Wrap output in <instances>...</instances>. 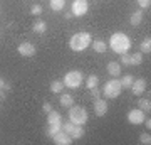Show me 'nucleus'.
<instances>
[{
    "label": "nucleus",
    "mask_w": 151,
    "mask_h": 145,
    "mask_svg": "<svg viewBox=\"0 0 151 145\" xmlns=\"http://www.w3.org/2000/svg\"><path fill=\"white\" fill-rule=\"evenodd\" d=\"M109 47L113 49L116 54H124L128 52L131 47V41L129 37L123 32H114L109 39Z\"/></svg>",
    "instance_id": "1"
},
{
    "label": "nucleus",
    "mask_w": 151,
    "mask_h": 145,
    "mask_svg": "<svg viewBox=\"0 0 151 145\" xmlns=\"http://www.w3.org/2000/svg\"><path fill=\"white\" fill-rule=\"evenodd\" d=\"M91 41H92V37L89 32H77L70 37L69 47L72 51H76V52H81V51H84L86 47L91 46Z\"/></svg>",
    "instance_id": "2"
},
{
    "label": "nucleus",
    "mask_w": 151,
    "mask_h": 145,
    "mask_svg": "<svg viewBox=\"0 0 151 145\" xmlns=\"http://www.w3.org/2000/svg\"><path fill=\"white\" fill-rule=\"evenodd\" d=\"M87 118H89V115H87L86 108L82 106H69V122H72L74 125H84L87 123Z\"/></svg>",
    "instance_id": "3"
},
{
    "label": "nucleus",
    "mask_w": 151,
    "mask_h": 145,
    "mask_svg": "<svg viewBox=\"0 0 151 145\" xmlns=\"http://www.w3.org/2000/svg\"><path fill=\"white\" fill-rule=\"evenodd\" d=\"M121 83H119V79H111L108 81L106 85H104L103 88V96L108 98V100H114V98H118L119 95H121Z\"/></svg>",
    "instance_id": "4"
},
{
    "label": "nucleus",
    "mask_w": 151,
    "mask_h": 145,
    "mask_svg": "<svg viewBox=\"0 0 151 145\" xmlns=\"http://www.w3.org/2000/svg\"><path fill=\"white\" fill-rule=\"evenodd\" d=\"M82 79H84V76H82V73L81 71H67L65 73V76H64V86H67V88H79L81 86V83H82Z\"/></svg>",
    "instance_id": "5"
},
{
    "label": "nucleus",
    "mask_w": 151,
    "mask_h": 145,
    "mask_svg": "<svg viewBox=\"0 0 151 145\" xmlns=\"http://www.w3.org/2000/svg\"><path fill=\"white\" fill-rule=\"evenodd\" d=\"M89 4L87 0H72V5H70V14L76 17H82L87 14Z\"/></svg>",
    "instance_id": "6"
},
{
    "label": "nucleus",
    "mask_w": 151,
    "mask_h": 145,
    "mask_svg": "<svg viewBox=\"0 0 151 145\" xmlns=\"http://www.w3.org/2000/svg\"><path fill=\"white\" fill-rule=\"evenodd\" d=\"M145 111L141 110V108H134V110H131L129 113H128V122H129L131 125H139L145 122Z\"/></svg>",
    "instance_id": "7"
},
{
    "label": "nucleus",
    "mask_w": 151,
    "mask_h": 145,
    "mask_svg": "<svg viewBox=\"0 0 151 145\" xmlns=\"http://www.w3.org/2000/svg\"><path fill=\"white\" fill-rule=\"evenodd\" d=\"M17 51H19V54L24 56V58H32L34 54H35V46H34L32 42H27V41H25V42L19 44Z\"/></svg>",
    "instance_id": "8"
},
{
    "label": "nucleus",
    "mask_w": 151,
    "mask_h": 145,
    "mask_svg": "<svg viewBox=\"0 0 151 145\" xmlns=\"http://www.w3.org/2000/svg\"><path fill=\"white\" fill-rule=\"evenodd\" d=\"M94 113H96L97 117H104L108 113V101L101 100V98L94 100Z\"/></svg>",
    "instance_id": "9"
},
{
    "label": "nucleus",
    "mask_w": 151,
    "mask_h": 145,
    "mask_svg": "<svg viewBox=\"0 0 151 145\" xmlns=\"http://www.w3.org/2000/svg\"><path fill=\"white\" fill-rule=\"evenodd\" d=\"M146 90V81L143 79V78H138V79L133 81V85H131V91H133V95H136V96H139V95H143Z\"/></svg>",
    "instance_id": "10"
},
{
    "label": "nucleus",
    "mask_w": 151,
    "mask_h": 145,
    "mask_svg": "<svg viewBox=\"0 0 151 145\" xmlns=\"http://www.w3.org/2000/svg\"><path fill=\"white\" fill-rule=\"evenodd\" d=\"M52 140H54V144L57 145H70L72 144V138H70V135H67L65 132H57V133L52 137Z\"/></svg>",
    "instance_id": "11"
},
{
    "label": "nucleus",
    "mask_w": 151,
    "mask_h": 145,
    "mask_svg": "<svg viewBox=\"0 0 151 145\" xmlns=\"http://www.w3.org/2000/svg\"><path fill=\"white\" fill-rule=\"evenodd\" d=\"M108 73L113 76V78H118V76L121 74V64H119V63H116V61L108 63Z\"/></svg>",
    "instance_id": "12"
},
{
    "label": "nucleus",
    "mask_w": 151,
    "mask_h": 145,
    "mask_svg": "<svg viewBox=\"0 0 151 145\" xmlns=\"http://www.w3.org/2000/svg\"><path fill=\"white\" fill-rule=\"evenodd\" d=\"M91 44H92V49L99 54H104L108 51V44L104 42V41H101V39H96V41H92Z\"/></svg>",
    "instance_id": "13"
},
{
    "label": "nucleus",
    "mask_w": 151,
    "mask_h": 145,
    "mask_svg": "<svg viewBox=\"0 0 151 145\" xmlns=\"http://www.w3.org/2000/svg\"><path fill=\"white\" fill-rule=\"evenodd\" d=\"M50 123H62V117H60L59 111H54V110H50L47 113V125Z\"/></svg>",
    "instance_id": "14"
},
{
    "label": "nucleus",
    "mask_w": 151,
    "mask_h": 145,
    "mask_svg": "<svg viewBox=\"0 0 151 145\" xmlns=\"http://www.w3.org/2000/svg\"><path fill=\"white\" fill-rule=\"evenodd\" d=\"M62 130V123H50V125H47V128H45V133H47V137H54L57 132H60Z\"/></svg>",
    "instance_id": "15"
},
{
    "label": "nucleus",
    "mask_w": 151,
    "mask_h": 145,
    "mask_svg": "<svg viewBox=\"0 0 151 145\" xmlns=\"http://www.w3.org/2000/svg\"><path fill=\"white\" fill-rule=\"evenodd\" d=\"M50 91L52 93H62L64 91V81L62 79H54L50 83Z\"/></svg>",
    "instance_id": "16"
},
{
    "label": "nucleus",
    "mask_w": 151,
    "mask_h": 145,
    "mask_svg": "<svg viewBox=\"0 0 151 145\" xmlns=\"http://www.w3.org/2000/svg\"><path fill=\"white\" fill-rule=\"evenodd\" d=\"M82 137H84V128H82V125H74V128L70 132V138L77 140V138H82Z\"/></svg>",
    "instance_id": "17"
},
{
    "label": "nucleus",
    "mask_w": 151,
    "mask_h": 145,
    "mask_svg": "<svg viewBox=\"0 0 151 145\" xmlns=\"http://www.w3.org/2000/svg\"><path fill=\"white\" fill-rule=\"evenodd\" d=\"M32 29H34V32L35 34H44L45 31H47V24H45L44 20H35Z\"/></svg>",
    "instance_id": "18"
},
{
    "label": "nucleus",
    "mask_w": 151,
    "mask_h": 145,
    "mask_svg": "<svg viewBox=\"0 0 151 145\" xmlns=\"http://www.w3.org/2000/svg\"><path fill=\"white\" fill-rule=\"evenodd\" d=\"M59 103H60V106L69 108V106H72V105H74V98L70 96V95H60Z\"/></svg>",
    "instance_id": "19"
},
{
    "label": "nucleus",
    "mask_w": 151,
    "mask_h": 145,
    "mask_svg": "<svg viewBox=\"0 0 151 145\" xmlns=\"http://www.w3.org/2000/svg\"><path fill=\"white\" fill-rule=\"evenodd\" d=\"M129 22H131V26H139L141 22H143V10H134V14L131 15Z\"/></svg>",
    "instance_id": "20"
},
{
    "label": "nucleus",
    "mask_w": 151,
    "mask_h": 145,
    "mask_svg": "<svg viewBox=\"0 0 151 145\" xmlns=\"http://www.w3.org/2000/svg\"><path fill=\"white\" fill-rule=\"evenodd\" d=\"M138 106L143 110V111H151V101L150 98H139V101H138Z\"/></svg>",
    "instance_id": "21"
},
{
    "label": "nucleus",
    "mask_w": 151,
    "mask_h": 145,
    "mask_svg": "<svg viewBox=\"0 0 151 145\" xmlns=\"http://www.w3.org/2000/svg\"><path fill=\"white\" fill-rule=\"evenodd\" d=\"M49 5H50V9L52 10H62L65 5V0H49Z\"/></svg>",
    "instance_id": "22"
},
{
    "label": "nucleus",
    "mask_w": 151,
    "mask_h": 145,
    "mask_svg": "<svg viewBox=\"0 0 151 145\" xmlns=\"http://www.w3.org/2000/svg\"><path fill=\"white\" fill-rule=\"evenodd\" d=\"M139 49H141V52H143V54H150L151 52V39L146 37L145 41H141Z\"/></svg>",
    "instance_id": "23"
},
{
    "label": "nucleus",
    "mask_w": 151,
    "mask_h": 145,
    "mask_svg": "<svg viewBox=\"0 0 151 145\" xmlns=\"http://www.w3.org/2000/svg\"><path fill=\"white\" fill-rule=\"evenodd\" d=\"M133 81H134V78H133L131 74H124L123 78H121V81H119V83H121V88L124 90V88H131Z\"/></svg>",
    "instance_id": "24"
},
{
    "label": "nucleus",
    "mask_w": 151,
    "mask_h": 145,
    "mask_svg": "<svg viewBox=\"0 0 151 145\" xmlns=\"http://www.w3.org/2000/svg\"><path fill=\"white\" fill-rule=\"evenodd\" d=\"M97 83H99V79H97V76L96 74H91V76H87V79H86V86L89 88V90H92V88H96Z\"/></svg>",
    "instance_id": "25"
},
{
    "label": "nucleus",
    "mask_w": 151,
    "mask_h": 145,
    "mask_svg": "<svg viewBox=\"0 0 151 145\" xmlns=\"http://www.w3.org/2000/svg\"><path fill=\"white\" fill-rule=\"evenodd\" d=\"M141 63H143V52H134L131 56V64L138 66V64H141Z\"/></svg>",
    "instance_id": "26"
},
{
    "label": "nucleus",
    "mask_w": 151,
    "mask_h": 145,
    "mask_svg": "<svg viewBox=\"0 0 151 145\" xmlns=\"http://www.w3.org/2000/svg\"><path fill=\"white\" fill-rule=\"evenodd\" d=\"M30 14H32V15H39V14H42V5H40V4H34V5L30 7Z\"/></svg>",
    "instance_id": "27"
},
{
    "label": "nucleus",
    "mask_w": 151,
    "mask_h": 145,
    "mask_svg": "<svg viewBox=\"0 0 151 145\" xmlns=\"http://www.w3.org/2000/svg\"><path fill=\"white\" fill-rule=\"evenodd\" d=\"M72 128H74V123H72V122H67V123H62V132H65L67 135H70V132H72Z\"/></svg>",
    "instance_id": "28"
},
{
    "label": "nucleus",
    "mask_w": 151,
    "mask_h": 145,
    "mask_svg": "<svg viewBox=\"0 0 151 145\" xmlns=\"http://www.w3.org/2000/svg\"><path fill=\"white\" fill-rule=\"evenodd\" d=\"M139 142H141V144H145V145H150V144H151L150 133H141V135H139Z\"/></svg>",
    "instance_id": "29"
},
{
    "label": "nucleus",
    "mask_w": 151,
    "mask_h": 145,
    "mask_svg": "<svg viewBox=\"0 0 151 145\" xmlns=\"http://www.w3.org/2000/svg\"><path fill=\"white\" fill-rule=\"evenodd\" d=\"M121 63L124 66H131V54H121Z\"/></svg>",
    "instance_id": "30"
},
{
    "label": "nucleus",
    "mask_w": 151,
    "mask_h": 145,
    "mask_svg": "<svg viewBox=\"0 0 151 145\" xmlns=\"http://www.w3.org/2000/svg\"><path fill=\"white\" fill-rule=\"evenodd\" d=\"M138 5H139L141 9H148V7L151 5V0H138Z\"/></svg>",
    "instance_id": "31"
},
{
    "label": "nucleus",
    "mask_w": 151,
    "mask_h": 145,
    "mask_svg": "<svg viewBox=\"0 0 151 145\" xmlns=\"http://www.w3.org/2000/svg\"><path fill=\"white\" fill-rule=\"evenodd\" d=\"M91 96H92V100H97V98L101 96V91L97 90V86H96V88H92V90H91Z\"/></svg>",
    "instance_id": "32"
},
{
    "label": "nucleus",
    "mask_w": 151,
    "mask_h": 145,
    "mask_svg": "<svg viewBox=\"0 0 151 145\" xmlns=\"http://www.w3.org/2000/svg\"><path fill=\"white\" fill-rule=\"evenodd\" d=\"M50 110H52V105H50L49 101H45V103L42 105V111H44V113H49Z\"/></svg>",
    "instance_id": "33"
},
{
    "label": "nucleus",
    "mask_w": 151,
    "mask_h": 145,
    "mask_svg": "<svg viewBox=\"0 0 151 145\" xmlns=\"http://www.w3.org/2000/svg\"><path fill=\"white\" fill-rule=\"evenodd\" d=\"M143 123H145V125H146V128H148V130H150V128H151V120H150V118H148V120H146V118H145V122H143Z\"/></svg>",
    "instance_id": "34"
},
{
    "label": "nucleus",
    "mask_w": 151,
    "mask_h": 145,
    "mask_svg": "<svg viewBox=\"0 0 151 145\" xmlns=\"http://www.w3.org/2000/svg\"><path fill=\"white\" fill-rule=\"evenodd\" d=\"M10 88H12V85H10V83H7V81H5V85H4V91H9Z\"/></svg>",
    "instance_id": "35"
},
{
    "label": "nucleus",
    "mask_w": 151,
    "mask_h": 145,
    "mask_svg": "<svg viewBox=\"0 0 151 145\" xmlns=\"http://www.w3.org/2000/svg\"><path fill=\"white\" fill-rule=\"evenodd\" d=\"M4 100H5V91L0 90V101H4Z\"/></svg>",
    "instance_id": "36"
},
{
    "label": "nucleus",
    "mask_w": 151,
    "mask_h": 145,
    "mask_svg": "<svg viewBox=\"0 0 151 145\" xmlns=\"http://www.w3.org/2000/svg\"><path fill=\"white\" fill-rule=\"evenodd\" d=\"M4 85H5V81H4L2 78H0V90H4Z\"/></svg>",
    "instance_id": "37"
}]
</instances>
